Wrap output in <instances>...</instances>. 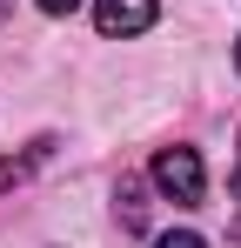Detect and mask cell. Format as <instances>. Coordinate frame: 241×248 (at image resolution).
Segmentation results:
<instances>
[{
	"mask_svg": "<svg viewBox=\"0 0 241 248\" xmlns=\"http://www.w3.org/2000/svg\"><path fill=\"white\" fill-rule=\"evenodd\" d=\"M114 202H120V221H127V228H141V221H148V202H141V181H134V174H120Z\"/></svg>",
	"mask_w": 241,
	"mask_h": 248,
	"instance_id": "3957f363",
	"label": "cell"
},
{
	"mask_svg": "<svg viewBox=\"0 0 241 248\" xmlns=\"http://www.w3.org/2000/svg\"><path fill=\"white\" fill-rule=\"evenodd\" d=\"M228 188H235V202H241V168H235V181H228Z\"/></svg>",
	"mask_w": 241,
	"mask_h": 248,
	"instance_id": "52a82bcc",
	"label": "cell"
},
{
	"mask_svg": "<svg viewBox=\"0 0 241 248\" xmlns=\"http://www.w3.org/2000/svg\"><path fill=\"white\" fill-rule=\"evenodd\" d=\"M235 67H241V41H235Z\"/></svg>",
	"mask_w": 241,
	"mask_h": 248,
	"instance_id": "ba28073f",
	"label": "cell"
},
{
	"mask_svg": "<svg viewBox=\"0 0 241 248\" xmlns=\"http://www.w3.org/2000/svg\"><path fill=\"white\" fill-rule=\"evenodd\" d=\"M34 7H40V14H74L80 0H34Z\"/></svg>",
	"mask_w": 241,
	"mask_h": 248,
	"instance_id": "8992f818",
	"label": "cell"
},
{
	"mask_svg": "<svg viewBox=\"0 0 241 248\" xmlns=\"http://www.w3.org/2000/svg\"><path fill=\"white\" fill-rule=\"evenodd\" d=\"M161 20L154 0H94V27L107 34V41H134V34H148Z\"/></svg>",
	"mask_w": 241,
	"mask_h": 248,
	"instance_id": "7a4b0ae2",
	"label": "cell"
},
{
	"mask_svg": "<svg viewBox=\"0 0 241 248\" xmlns=\"http://www.w3.org/2000/svg\"><path fill=\"white\" fill-rule=\"evenodd\" d=\"M154 188L174 208H201V195H208L201 155H195V148H161V155H154Z\"/></svg>",
	"mask_w": 241,
	"mask_h": 248,
	"instance_id": "6da1fadb",
	"label": "cell"
},
{
	"mask_svg": "<svg viewBox=\"0 0 241 248\" xmlns=\"http://www.w3.org/2000/svg\"><path fill=\"white\" fill-rule=\"evenodd\" d=\"M0 14H7V7H0Z\"/></svg>",
	"mask_w": 241,
	"mask_h": 248,
	"instance_id": "9c48e42d",
	"label": "cell"
},
{
	"mask_svg": "<svg viewBox=\"0 0 241 248\" xmlns=\"http://www.w3.org/2000/svg\"><path fill=\"white\" fill-rule=\"evenodd\" d=\"M40 155H47V148H34V155H20V161H0V195H7V188H20V181L34 174V161H40Z\"/></svg>",
	"mask_w": 241,
	"mask_h": 248,
	"instance_id": "277c9868",
	"label": "cell"
},
{
	"mask_svg": "<svg viewBox=\"0 0 241 248\" xmlns=\"http://www.w3.org/2000/svg\"><path fill=\"white\" fill-rule=\"evenodd\" d=\"M154 248H208V242H201L195 228H174V235H154Z\"/></svg>",
	"mask_w": 241,
	"mask_h": 248,
	"instance_id": "5b68a950",
	"label": "cell"
}]
</instances>
